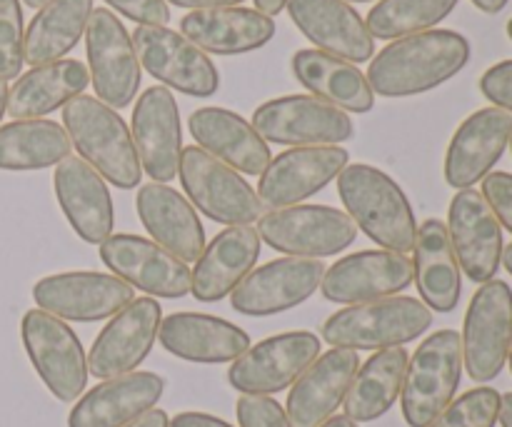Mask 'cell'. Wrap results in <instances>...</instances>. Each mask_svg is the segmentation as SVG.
Segmentation results:
<instances>
[{
	"label": "cell",
	"instance_id": "cell-32",
	"mask_svg": "<svg viewBox=\"0 0 512 427\" xmlns=\"http://www.w3.org/2000/svg\"><path fill=\"white\" fill-rule=\"evenodd\" d=\"M415 285L420 300L435 313H453L463 293V270L450 243L448 225L438 218L423 220L415 238Z\"/></svg>",
	"mask_w": 512,
	"mask_h": 427
},
{
	"label": "cell",
	"instance_id": "cell-10",
	"mask_svg": "<svg viewBox=\"0 0 512 427\" xmlns=\"http://www.w3.org/2000/svg\"><path fill=\"white\" fill-rule=\"evenodd\" d=\"M253 128L265 143L293 145H340L355 135V125L345 110L315 95H283L260 105Z\"/></svg>",
	"mask_w": 512,
	"mask_h": 427
},
{
	"label": "cell",
	"instance_id": "cell-9",
	"mask_svg": "<svg viewBox=\"0 0 512 427\" xmlns=\"http://www.w3.org/2000/svg\"><path fill=\"white\" fill-rule=\"evenodd\" d=\"M463 368L475 383L503 373L512 340V290L505 280H488L473 295L463 325Z\"/></svg>",
	"mask_w": 512,
	"mask_h": 427
},
{
	"label": "cell",
	"instance_id": "cell-3",
	"mask_svg": "<svg viewBox=\"0 0 512 427\" xmlns=\"http://www.w3.org/2000/svg\"><path fill=\"white\" fill-rule=\"evenodd\" d=\"M63 128L80 158L98 170L103 180L120 190H133L140 185L143 168L138 150L133 133L118 110L95 95H78L63 108Z\"/></svg>",
	"mask_w": 512,
	"mask_h": 427
},
{
	"label": "cell",
	"instance_id": "cell-48",
	"mask_svg": "<svg viewBox=\"0 0 512 427\" xmlns=\"http://www.w3.org/2000/svg\"><path fill=\"white\" fill-rule=\"evenodd\" d=\"M285 8H288V0H255V10H260V13L268 15V18L283 13Z\"/></svg>",
	"mask_w": 512,
	"mask_h": 427
},
{
	"label": "cell",
	"instance_id": "cell-18",
	"mask_svg": "<svg viewBox=\"0 0 512 427\" xmlns=\"http://www.w3.org/2000/svg\"><path fill=\"white\" fill-rule=\"evenodd\" d=\"M448 235L468 280L480 285L495 280L503 265V225L480 190L465 188L455 193L448 210Z\"/></svg>",
	"mask_w": 512,
	"mask_h": 427
},
{
	"label": "cell",
	"instance_id": "cell-13",
	"mask_svg": "<svg viewBox=\"0 0 512 427\" xmlns=\"http://www.w3.org/2000/svg\"><path fill=\"white\" fill-rule=\"evenodd\" d=\"M33 300L38 310L60 320L98 323L118 315L135 300V288L113 273H58L33 285Z\"/></svg>",
	"mask_w": 512,
	"mask_h": 427
},
{
	"label": "cell",
	"instance_id": "cell-55",
	"mask_svg": "<svg viewBox=\"0 0 512 427\" xmlns=\"http://www.w3.org/2000/svg\"><path fill=\"white\" fill-rule=\"evenodd\" d=\"M508 363H510V373H512V340H510V353H508Z\"/></svg>",
	"mask_w": 512,
	"mask_h": 427
},
{
	"label": "cell",
	"instance_id": "cell-25",
	"mask_svg": "<svg viewBox=\"0 0 512 427\" xmlns=\"http://www.w3.org/2000/svg\"><path fill=\"white\" fill-rule=\"evenodd\" d=\"M360 358L355 350L333 348L330 353L318 355L313 365L293 383L288 395V413L293 427H320L328 423L335 410L345 403Z\"/></svg>",
	"mask_w": 512,
	"mask_h": 427
},
{
	"label": "cell",
	"instance_id": "cell-29",
	"mask_svg": "<svg viewBox=\"0 0 512 427\" xmlns=\"http://www.w3.org/2000/svg\"><path fill=\"white\" fill-rule=\"evenodd\" d=\"M188 128L198 148L223 160L233 170L245 175H263L273 160L268 143L260 138L253 123L228 108H198L190 113Z\"/></svg>",
	"mask_w": 512,
	"mask_h": 427
},
{
	"label": "cell",
	"instance_id": "cell-56",
	"mask_svg": "<svg viewBox=\"0 0 512 427\" xmlns=\"http://www.w3.org/2000/svg\"><path fill=\"white\" fill-rule=\"evenodd\" d=\"M345 3H373V0H345Z\"/></svg>",
	"mask_w": 512,
	"mask_h": 427
},
{
	"label": "cell",
	"instance_id": "cell-53",
	"mask_svg": "<svg viewBox=\"0 0 512 427\" xmlns=\"http://www.w3.org/2000/svg\"><path fill=\"white\" fill-rule=\"evenodd\" d=\"M503 265H505V270L512 275V243L503 250Z\"/></svg>",
	"mask_w": 512,
	"mask_h": 427
},
{
	"label": "cell",
	"instance_id": "cell-15",
	"mask_svg": "<svg viewBox=\"0 0 512 427\" xmlns=\"http://www.w3.org/2000/svg\"><path fill=\"white\" fill-rule=\"evenodd\" d=\"M100 260L120 280L148 293L150 298L180 300L190 293L193 273L188 263L155 240L130 233H115L100 243Z\"/></svg>",
	"mask_w": 512,
	"mask_h": 427
},
{
	"label": "cell",
	"instance_id": "cell-51",
	"mask_svg": "<svg viewBox=\"0 0 512 427\" xmlns=\"http://www.w3.org/2000/svg\"><path fill=\"white\" fill-rule=\"evenodd\" d=\"M320 427H358V423H353V420H350L348 415H333V418H330L328 423H323Z\"/></svg>",
	"mask_w": 512,
	"mask_h": 427
},
{
	"label": "cell",
	"instance_id": "cell-44",
	"mask_svg": "<svg viewBox=\"0 0 512 427\" xmlns=\"http://www.w3.org/2000/svg\"><path fill=\"white\" fill-rule=\"evenodd\" d=\"M110 8L140 25H168L170 8L165 0H105Z\"/></svg>",
	"mask_w": 512,
	"mask_h": 427
},
{
	"label": "cell",
	"instance_id": "cell-7",
	"mask_svg": "<svg viewBox=\"0 0 512 427\" xmlns=\"http://www.w3.org/2000/svg\"><path fill=\"white\" fill-rule=\"evenodd\" d=\"M178 175L190 203L215 223L238 228V225L258 223L263 215V203L253 185L243 180L238 170L213 158L198 145L183 148Z\"/></svg>",
	"mask_w": 512,
	"mask_h": 427
},
{
	"label": "cell",
	"instance_id": "cell-34",
	"mask_svg": "<svg viewBox=\"0 0 512 427\" xmlns=\"http://www.w3.org/2000/svg\"><path fill=\"white\" fill-rule=\"evenodd\" d=\"M90 85V73L80 60H55L38 65L15 80L8 90V110L13 120H38L53 110L65 108L83 95Z\"/></svg>",
	"mask_w": 512,
	"mask_h": 427
},
{
	"label": "cell",
	"instance_id": "cell-54",
	"mask_svg": "<svg viewBox=\"0 0 512 427\" xmlns=\"http://www.w3.org/2000/svg\"><path fill=\"white\" fill-rule=\"evenodd\" d=\"M23 3L28 5V8H33V10L38 8V10H40V8H43V5H48L50 0H23Z\"/></svg>",
	"mask_w": 512,
	"mask_h": 427
},
{
	"label": "cell",
	"instance_id": "cell-17",
	"mask_svg": "<svg viewBox=\"0 0 512 427\" xmlns=\"http://www.w3.org/2000/svg\"><path fill=\"white\" fill-rule=\"evenodd\" d=\"M323 260L280 258L255 268L230 293L235 313L250 318H268L303 305L320 288L325 275Z\"/></svg>",
	"mask_w": 512,
	"mask_h": 427
},
{
	"label": "cell",
	"instance_id": "cell-14",
	"mask_svg": "<svg viewBox=\"0 0 512 427\" xmlns=\"http://www.w3.org/2000/svg\"><path fill=\"white\" fill-rule=\"evenodd\" d=\"M320 355V338L308 330L280 333L245 350L228 370V383L243 395L288 390Z\"/></svg>",
	"mask_w": 512,
	"mask_h": 427
},
{
	"label": "cell",
	"instance_id": "cell-36",
	"mask_svg": "<svg viewBox=\"0 0 512 427\" xmlns=\"http://www.w3.org/2000/svg\"><path fill=\"white\" fill-rule=\"evenodd\" d=\"M93 15V0H50L25 28V63L38 65L63 60L85 35Z\"/></svg>",
	"mask_w": 512,
	"mask_h": 427
},
{
	"label": "cell",
	"instance_id": "cell-21",
	"mask_svg": "<svg viewBox=\"0 0 512 427\" xmlns=\"http://www.w3.org/2000/svg\"><path fill=\"white\" fill-rule=\"evenodd\" d=\"M512 138V115L500 108L475 110L460 123L445 153V183L455 190L473 188L493 173Z\"/></svg>",
	"mask_w": 512,
	"mask_h": 427
},
{
	"label": "cell",
	"instance_id": "cell-43",
	"mask_svg": "<svg viewBox=\"0 0 512 427\" xmlns=\"http://www.w3.org/2000/svg\"><path fill=\"white\" fill-rule=\"evenodd\" d=\"M483 198L493 208L495 218L512 233V173H490L483 178Z\"/></svg>",
	"mask_w": 512,
	"mask_h": 427
},
{
	"label": "cell",
	"instance_id": "cell-49",
	"mask_svg": "<svg viewBox=\"0 0 512 427\" xmlns=\"http://www.w3.org/2000/svg\"><path fill=\"white\" fill-rule=\"evenodd\" d=\"M498 423L503 427H512V393L500 395V413Z\"/></svg>",
	"mask_w": 512,
	"mask_h": 427
},
{
	"label": "cell",
	"instance_id": "cell-11",
	"mask_svg": "<svg viewBox=\"0 0 512 427\" xmlns=\"http://www.w3.org/2000/svg\"><path fill=\"white\" fill-rule=\"evenodd\" d=\"M140 68L155 80L193 98H210L220 88V73L208 53L190 43L183 33L165 25H140L133 33Z\"/></svg>",
	"mask_w": 512,
	"mask_h": 427
},
{
	"label": "cell",
	"instance_id": "cell-35",
	"mask_svg": "<svg viewBox=\"0 0 512 427\" xmlns=\"http://www.w3.org/2000/svg\"><path fill=\"white\" fill-rule=\"evenodd\" d=\"M408 360L410 355L405 348L378 350L355 373L343 403L345 415L353 423H373V420L383 418L403 393Z\"/></svg>",
	"mask_w": 512,
	"mask_h": 427
},
{
	"label": "cell",
	"instance_id": "cell-52",
	"mask_svg": "<svg viewBox=\"0 0 512 427\" xmlns=\"http://www.w3.org/2000/svg\"><path fill=\"white\" fill-rule=\"evenodd\" d=\"M8 83L5 80H0V120H3L5 110H8Z\"/></svg>",
	"mask_w": 512,
	"mask_h": 427
},
{
	"label": "cell",
	"instance_id": "cell-24",
	"mask_svg": "<svg viewBox=\"0 0 512 427\" xmlns=\"http://www.w3.org/2000/svg\"><path fill=\"white\" fill-rule=\"evenodd\" d=\"M290 20L323 53L348 63H368L375 53L363 15L345 0H288Z\"/></svg>",
	"mask_w": 512,
	"mask_h": 427
},
{
	"label": "cell",
	"instance_id": "cell-58",
	"mask_svg": "<svg viewBox=\"0 0 512 427\" xmlns=\"http://www.w3.org/2000/svg\"><path fill=\"white\" fill-rule=\"evenodd\" d=\"M510 148H512V138H510Z\"/></svg>",
	"mask_w": 512,
	"mask_h": 427
},
{
	"label": "cell",
	"instance_id": "cell-22",
	"mask_svg": "<svg viewBox=\"0 0 512 427\" xmlns=\"http://www.w3.org/2000/svg\"><path fill=\"white\" fill-rule=\"evenodd\" d=\"M133 143L140 168L153 183H168L178 175L183 153V130L175 95L163 85H153L138 98L133 110Z\"/></svg>",
	"mask_w": 512,
	"mask_h": 427
},
{
	"label": "cell",
	"instance_id": "cell-31",
	"mask_svg": "<svg viewBox=\"0 0 512 427\" xmlns=\"http://www.w3.org/2000/svg\"><path fill=\"white\" fill-rule=\"evenodd\" d=\"M180 33L203 53L243 55L263 48L275 38V20L255 8L190 10L180 20Z\"/></svg>",
	"mask_w": 512,
	"mask_h": 427
},
{
	"label": "cell",
	"instance_id": "cell-41",
	"mask_svg": "<svg viewBox=\"0 0 512 427\" xmlns=\"http://www.w3.org/2000/svg\"><path fill=\"white\" fill-rule=\"evenodd\" d=\"M240 427H293L288 413L270 395H243L235 405Z\"/></svg>",
	"mask_w": 512,
	"mask_h": 427
},
{
	"label": "cell",
	"instance_id": "cell-30",
	"mask_svg": "<svg viewBox=\"0 0 512 427\" xmlns=\"http://www.w3.org/2000/svg\"><path fill=\"white\" fill-rule=\"evenodd\" d=\"M258 230L250 225L225 228L205 245L203 255L195 263L193 285L190 293L200 303H218L228 298L245 278L255 270V260L260 258Z\"/></svg>",
	"mask_w": 512,
	"mask_h": 427
},
{
	"label": "cell",
	"instance_id": "cell-26",
	"mask_svg": "<svg viewBox=\"0 0 512 427\" xmlns=\"http://www.w3.org/2000/svg\"><path fill=\"white\" fill-rule=\"evenodd\" d=\"M165 380L155 373H128L103 380L75 400L68 427H125L158 405Z\"/></svg>",
	"mask_w": 512,
	"mask_h": 427
},
{
	"label": "cell",
	"instance_id": "cell-16",
	"mask_svg": "<svg viewBox=\"0 0 512 427\" xmlns=\"http://www.w3.org/2000/svg\"><path fill=\"white\" fill-rule=\"evenodd\" d=\"M350 155L340 145H308L275 155L258 180L260 203L270 210L300 205L328 188L345 170Z\"/></svg>",
	"mask_w": 512,
	"mask_h": 427
},
{
	"label": "cell",
	"instance_id": "cell-27",
	"mask_svg": "<svg viewBox=\"0 0 512 427\" xmlns=\"http://www.w3.org/2000/svg\"><path fill=\"white\" fill-rule=\"evenodd\" d=\"M158 340L170 355L188 363H235L250 348V335L238 325L205 313H173L160 320Z\"/></svg>",
	"mask_w": 512,
	"mask_h": 427
},
{
	"label": "cell",
	"instance_id": "cell-37",
	"mask_svg": "<svg viewBox=\"0 0 512 427\" xmlns=\"http://www.w3.org/2000/svg\"><path fill=\"white\" fill-rule=\"evenodd\" d=\"M68 133L55 120H13L0 128V170H43L70 155Z\"/></svg>",
	"mask_w": 512,
	"mask_h": 427
},
{
	"label": "cell",
	"instance_id": "cell-39",
	"mask_svg": "<svg viewBox=\"0 0 512 427\" xmlns=\"http://www.w3.org/2000/svg\"><path fill=\"white\" fill-rule=\"evenodd\" d=\"M500 393L495 388H473L448 405L430 427H495Z\"/></svg>",
	"mask_w": 512,
	"mask_h": 427
},
{
	"label": "cell",
	"instance_id": "cell-45",
	"mask_svg": "<svg viewBox=\"0 0 512 427\" xmlns=\"http://www.w3.org/2000/svg\"><path fill=\"white\" fill-rule=\"evenodd\" d=\"M170 427H233V425L215 418V415L193 413V410H190V413L175 415V420H170Z\"/></svg>",
	"mask_w": 512,
	"mask_h": 427
},
{
	"label": "cell",
	"instance_id": "cell-8",
	"mask_svg": "<svg viewBox=\"0 0 512 427\" xmlns=\"http://www.w3.org/2000/svg\"><path fill=\"white\" fill-rule=\"evenodd\" d=\"M20 335L45 388L60 403H75L85 393L90 375L88 358L75 330L45 310H28L20 323Z\"/></svg>",
	"mask_w": 512,
	"mask_h": 427
},
{
	"label": "cell",
	"instance_id": "cell-33",
	"mask_svg": "<svg viewBox=\"0 0 512 427\" xmlns=\"http://www.w3.org/2000/svg\"><path fill=\"white\" fill-rule=\"evenodd\" d=\"M293 73L303 88L315 98L345 110V113H370L375 93L358 65L343 58L323 53L318 48H305L293 55Z\"/></svg>",
	"mask_w": 512,
	"mask_h": 427
},
{
	"label": "cell",
	"instance_id": "cell-42",
	"mask_svg": "<svg viewBox=\"0 0 512 427\" xmlns=\"http://www.w3.org/2000/svg\"><path fill=\"white\" fill-rule=\"evenodd\" d=\"M480 93L495 105L512 115V60H503L488 68L480 78Z\"/></svg>",
	"mask_w": 512,
	"mask_h": 427
},
{
	"label": "cell",
	"instance_id": "cell-50",
	"mask_svg": "<svg viewBox=\"0 0 512 427\" xmlns=\"http://www.w3.org/2000/svg\"><path fill=\"white\" fill-rule=\"evenodd\" d=\"M510 0H473V5L478 10H483V13L488 15H498L500 10H505V5H508Z\"/></svg>",
	"mask_w": 512,
	"mask_h": 427
},
{
	"label": "cell",
	"instance_id": "cell-2",
	"mask_svg": "<svg viewBox=\"0 0 512 427\" xmlns=\"http://www.w3.org/2000/svg\"><path fill=\"white\" fill-rule=\"evenodd\" d=\"M338 193L353 223L383 250L410 253L418 238L413 205L398 183L368 163L345 165Z\"/></svg>",
	"mask_w": 512,
	"mask_h": 427
},
{
	"label": "cell",
	"instance_id": "cell-40",
	"mask_svg": "<svg viewBox=\"0 0 512 427\" xmlns=\"http://www.w3.org/2000/svg\"><path fill=\"white\" fill-rule=\"evenodd\" d=\"M25 63V28L20 0H0V80L20 78Z\"/></svg>",
	"mask_w": 512,
	"mask_h": 427
},
{
	"label": "cell",
	"instance_id": "cell-20",
	"mask_svg": "<svg viewBox=\"0 0 512 427\" xmlns=\"http://www.w3.org/2000/svg\"><path fill=\"white\" fill-rule=\"evenodd\" d=\"M163 310L155 298H135L100 330L88 355V373L98 380L138 370L158 340Z\"/></svg>",
	"mask_w": 512,
	"mask_h": 427
},
{
	"label": "cell",
	"instance_id": "cell-23",
	"mask_svg": "<svg viewBox=\"0 0 512 427\" xmlns=\"http://www.w3.org/2000/svg\"><path fill=\"white\" fill-rule=\"evenodd\" d=\"M53 190L60 210L68 218L83 243L100 245L110 238L115 223V208L103 175L90 168L83 158L68 155L55 165Z\"/></svg>",
	"mask_w": 512,
	"mask_h": 427
},
{
	"label": "cell",
	"instance_id": "cell-38",
	"mask_svg": "<svg viewBox=\"0 0 512 427\" xmlns=\"http://www.w3.org/2000/svg\"><path fill=\"white\" fill-rule=\"evenodd\" d=\"M460 0H378L368 13L370 35L378 40H398L425 33L443 23Z\"/></svg>",
	"mask_w": 512,
	"mask_h": 427
},
{
	"label": "cell",
	"instance_id": "cell-47",
	"mask_svg": "<svg viewBox=\"0 0 512 427\" xmlns=\"http://www.w3.org/2000/svg\"><path fill=\"white\" fill-rule=\"evenodd\" d=\"M125 427H170V418H168V413H165V410L153 408V410H148V413L140 415L138 420H133V423L125 425Z\"/></svg>",
	"mask_w": 512,
	"mask_h": 427
},
{
	"label": "cell",
	"instance_id": "cell-46",
	"mask_svg": "<svg viewBox=\"0 0 512 427\" xmlns=\"http://www.w3.org/2000/svg\"><path fill=\"white\" fill-rule=\"evenodd\" d=\"M165 3L175 5V8H190V10H208V8H233L243 0H165Z\"/></svg>",
	"mask_w": 512,
	"mask_h": 427
},
{
	"label": "cell",
	"instance_id": "cell-6",
	"mask_svg": "<svg viewBox=\"0 0 512 427\" xmlns=\"http://www.w3.org/2000/svg\"><path fill=\"white\" fill-rule=\"evenodd\" d=\"M263 243L290 258H330L358 238V225L348 213L330 205H290L268 210L258 220Z\"/></svg>",
	"mask_w": 512,
	"mask_h": 427
},
{
	"label": "cell",
	"instance_id": "cell-28",
	"mask_svg": "<svg viewBox=\"0 0 512 427\" xmlns=\"http://www.w3.org/2000/svg\"><path fill=\"white\" fill-rule=\"evenodd\" d=\"M135 208L150 238L175 258L190 263L203 255L205 228L195 213V205L183 193L168 183H148L138 190Z\"/></svg>",
	"mask_w": 512,
	"mask_h": 427
},
{
	"label": "cell",
	"instance_id": "cell-19",
	"mask_svg": "<svg viewBox=\"0 0 512 427\" xmlns=\"http://www.w3.org/2000/svg\"><path fill=\"white\" fill-rule=\"evenodd\" d=\"M413 260L393 250H360L325 270L323 298L330 303L360 305L370 300L393 298L413 285Z\"/></svg>",
	"mask_w": 512,
	"mask_h": 427
},
{
	"label": "cell",
	"instance_id": "cell-12",
	"mask_svg": "<svg viewBox=\"0 0 512 427\" xmlns=\"http://www.w3.org/2000/svg\"><path fill=\"white\" fill-rule=\"evenodd\" d=\"M85 50L98 100L113 110L128 108L140 88V60L133 38L110 8H93L85 30Z\"/></svg>",
	"mask_w": 512,
	"mask_h": 427
},
{
	"label": "cell",
	"instance_id": "cell-57",
	"mask_svg": "<svg viewBox=\"0 0 512 427\" xmlns=\"http://www.w3.org/2000/svg\"><path fill=\"white\" fill-rule=\"evenodd\" d=\"M508 38L512 40V18L508 20Z\"/></svg>",
	"mask_w": 512,
	"mask_h": 427
},
{
	"label": "cell",
	"instance_id": "cell-1",
	"mask_svg": "<svg viewBox=\"0 0 512 427\" xmlns=\"http://www.w3.org/2000/svg\"><path fill=\"white\" fill-rule=\"evenodd\" d=\"M470 60V40L455 30H425L390 40L368 68L373 93L383 98H410L440 88Z\"/></svg>",
	"mask_w": 512,
	"mask_h": 427
},
{
	"label": "cell",
	"instance_id": "cell-4",
	"mask_svg": "<svg viewBox=\"0 0 512 427\" xmlns=\"http://www.w3.org/2000/svg\"><path fill=\"white\" fill-rule=\"evenodd\" d=\"M433 325V310L415 298H380L338 310L323 323V340L345 350H388L413 343Z\"/></svg>",
	"mask_w": 512,
	"mask_h": 427
},
{
	"label": "cell",
	"instance_id": "cell-5",
	"mask_svg": "<svg viewBox=\"0 0 512 427\" xmlns=\"http://www.w3.org/2000/svg\"><path fill=\"white\" fill-rule=\"evenodd\" d=\"M463 378V340L455 330H438L420 343L408 360L403 393V418L410 427H430L453 403Z\"/></svg>",
	"mask_w": 512,
	"mask_h": 427
}]
</instances>
